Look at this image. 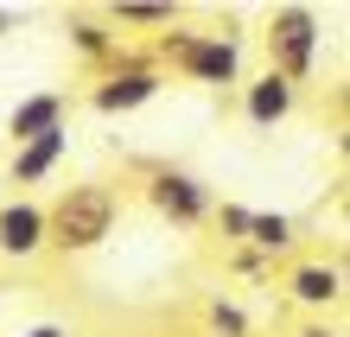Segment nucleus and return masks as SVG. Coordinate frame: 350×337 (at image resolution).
Masks as SVG:
<instances>
[{"mask_svg":"<svg viewBox=\"0 0 350 337\" xmlns=\"http://www.w3.org/2000/svg\"><path fill=\"white\" fill-rule=\"evenodd\" d=\"M109 223H115V191L109 185H70L57 198V210L45 217V236L57 248H96L109 236Z\"/></svg>","mask_w":350,"mask_h":337,"instance_id":"f257e3e1","label":"nucleus"},{"mask_svg":"<svg viewBox=\"0 0 350 337\" xmlns=\"http://www.w3.org/2000/svg\"><path fill=\"white\" fill-rule=\"evenodd\" d=\"M312 45H319V32H312V13L306 7H280L274 13V26H267V51H274V77H306L312 70Z\"/></svg>","mask_w":350,"mask_h":337,"instance_id":"f03ea898","label":"nucleus"},{"mask_svg":"<svg viewBox=\"0 0 350 337\" xmlns=\"http://www.w3.org/2000/svg\"><path fill=\"white\" fill-rule=\"evenodd\" d=\"M166 57H178L198 83H230L236 77V45H230V38H191V32H178V38H166Z\"/></svg>","mask_w":350,"mask_h":337,"instance_id":"7ed1b4c3","label":"nucleus"},{"mask_svg":"<svg viewBox=\"0 0 350 337\" xmlns=\"http://www.w3.org/2000/svg\"><path fill=\"white\" fill-rule=\"evenodd\" d=\"M153 204L166 210V217H178V223H198L211 198H204V185H198L191 172H159V178H153Z\"/></svg>","mask_w":350,"mask_h":337,"instance_id":"20e7f679","label":"nucleus"},{"mask_svg":"<svg viewBox=\"0 0 350 337\" xmlns=\"http://www.w3.org/2000/svg\"><path fill=\"white\" fill-rule=\"evenodd\" d=\"M38 242H45V210L38 204H7L0 210V248L7 255H32Z\"/></svg>","mask_w":350,"mask_h":337,"instance_id":"39448f33","label":"nucleus"},{"mask_svg":"<svg viewBox=\"0 0 350 337\" xmlns=\"http://www.w3.org/2000/svg\"><path fill=\"white\" fill-rule=\"evenodd\" d=\"M159 96V77L153 70H121V77H109V83H102V90H96V109H140V102H153Z\"/></svg>","mask_w":350,"mask_h":337,"instance_id":"423d86ee","label":"nucleus"},{"mask_svg":"<svg viewBox=\"0 0 350 337\" xmlns=\"http://www.w3.org/2000/svg\"><path fill=\"white\" fill-rule=\"evenodd\" d=\"M64 128H51V134H38V140H26V146H19V153H13V178L19 185H38V178H45L51 172V165H57V153H64Z\"/></svg>","mask_w":350,"mask_h":337,"instance_id":"0eeeda50","label":"nucleus"},{"mask_svg":"<svg viewBox=\"0 0 350 337\" xmlns=\"http://www.w3.org/2000/svg\"><path fill=\"white\" fill-rule=\"evenodd\" d=\"M51 128H64V96H32L13 109V140H38Z\"/></svg>","mask_w":350,"mask_h":337,"instance_id":"6e6552de","label":"nucleus"},{"mask_svg":"<svg viewBox=\"0 0 350 337\" xmlns=\"http://www.w3.org/2000/svg\"><path fill=\"white\" fill-rule=\"evenodd\" d=\"M286 109H293V83L267 70V77L255 83V90H249V121H261V128H267V121H280Z\"/></svg>","mask_w":350,"mask_h":337,"instance_id":"1a4fd4ad","label":"nucleus"},{"mask_svg":"<svg viewBox=\"0 0 350 337\" xmlns=\"http://www.w3.org/2000/svg\"><path fill=\"white\" fill-rule=\"evenodd\" d=\"M293 293H299V299H312V306H325V299H338V273L332 267H299L293 273Z\"/></svg>","mask_w":350,"mask_h":337,"instance_id":"9d476101","label":"nucleus"},{"mask_svg":"<svg viewBox=\"0 0 350 337\" xmlns=\"http://www.w3.org/2000/svg\"><path fill=\"white\" fill-rule=\"evenodd\" d=\"M249 242H261V248H286L293 242V223L286 217H249V229H242Z\"/></svg>","mask_w":350,"mask_h":337,"instance_id":"9b49d317","label":"nucleus"},{"mask_svg":"<svg viewBox=\"0 0 350 337\" xmlns=\"http://www.w3.org/2000/svg\"><path fill=\"white\" fill-rule=\"evenodd\" d=\"M121 19H128V26H166L172 7H121Z\"/></svg>","mask_w":350,"mask_h":337,"instance_id":"f8f14e48","label":"nucleus"},{"mask_svg":"<svg viewBox=\"0 0 350 337\" xmlns=\"http://www.w3.org/2000/svg\"><path fill=\"white\" fill-rule=\"evenodd\" d=\"M26 337H64V325H38V331H26Z\"/></svg>","mask_w":350,"mask_h":337,"instance_id":"ddd939ff","label":"nucleus"},{"mask_svg":"<svg viewBox=\"0 0 350 337\" xmlns=\"http://www.w3.org/2000/svg\"><path fill=\"white\" fill-rule=\"evenodd\" d=\"M299 337H332V331H299Z\"/></svg>","mask_w":350,"mask_h":337,"instance_id":"4468645a","label":"nucleus"},{"mask_svg":"<svg viewBox=\"0 0 350 337\" xmlns=\"http://www.w3.org/2000/svg\"><path fill=\"white\" fill-rule=\"evenodd\" d=\"M0 32H7V13H0Z\"/></svg>","mask_w":350,"mask_h":337,"instance_id":"2eb2a0df","label":"nucleus"}]
</instances>
